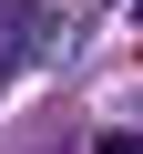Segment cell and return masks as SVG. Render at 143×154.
Wrapping results in <instances>:
<instances>
[{
  "mask_svg": "<svg viewBox=\"0 0 143 154\" xmlns=\"http://www.w3.org/2000/svg\"><path fill=\"white\" fill-rule=\"evenodd\" d=\"M92 154H143V134H102V144H92Z\"/></svg>",
  "mask_w": 143,
  "mask_h": 154,
  "instance_id": "2",
  "label": "cell"
},
{
  "mask_svg": "<svg viewBox=\"0 0 143 154\" xmlns=\"http://www.w3.org/2000/svg\"><path fill=\"white\" fill-rule=\"evenodd\" d=\"M31 51H51V11L41 0H0V72L31 62Z\"/></svg>",
  "mask_w": 143,
  "mask_h": 154,
  "instance_id": "1",
  "label": "cell"
}]
</instances>
